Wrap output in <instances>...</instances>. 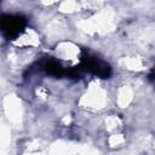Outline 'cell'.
Returning <instances> with one entry per match:
<instances>
[{
    "label": "cell",
    "mask_w": 155,
    "mask_h": 155,
    "mask_svg": "<svg viewBox=\"0 0 155 155\" xmlns=\"http://www.w3.org/2000/svg\"><path fill=\"white\" fill-rule=\"evenodd\" d=\"M44 70L48 74V75H52V76H57V78H61V76H64V75H68V70H65L62 64L59 62H57L56 59H47L44 65H42Z\"/></svg>",
    "instance_id": "obj_3"
},
{
    "label": "cell",
    "mask_w": 155,
    "mask_h": 155,
    "mask_svg": "<svg viewBox=\"0 0 155 155\" xmlns=\"http://www.w3.org/2000/svg\"><path fill=\"white\" fill-rule=\"evenodd\" d=\"M81 67H82L81 69H85V70L90 71L91 74L97 75L102 79H107L111 74V69L105 62H103V61H101L93 56H90L88 53L82 54Z\"/></svg>",
    "instance_id": "obj_2"
},
{
    "label": "cell",
    "mask_w": 155,
    "mask_h": 155,
    "mask_svg": "<svg viewBox=\"0 0 155 155\" xmlns=\"http://www.w3.org/2000/svg\"><path fill=\"white\" fill-rule=\"evenodd\" d=\"M25 18L19 15H4L1 17V30L7 39H16L25 28Z\"/></svg>",
    "instance_id": "obj_1"
}]
</instances>
